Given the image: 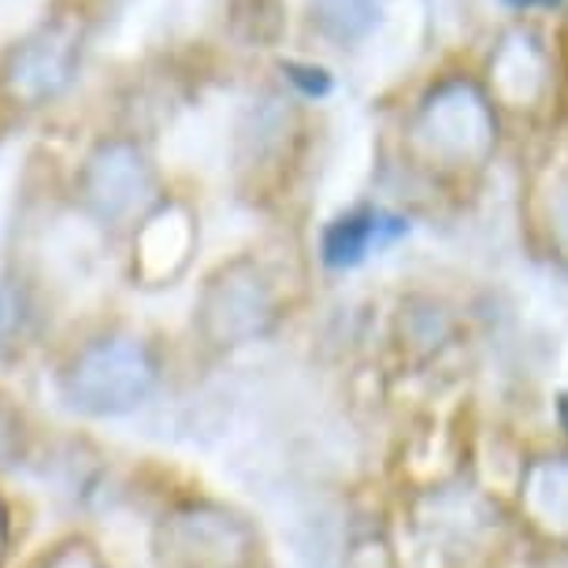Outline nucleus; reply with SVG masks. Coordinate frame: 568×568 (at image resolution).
<instances>
[{
	"label": "nucleus",
	"instance_id": "nucleus-3",
	"mask_svg": "<svg viewBox=\"0 0 568 568\" xmlns=\"http://www.w3.org/2000/svg\"><path fill=\"white\" fill-rule=\"evenodd\" d=\"M278 316H283V297L275 275L250 253L212 267L194 305L197 335L223 353L267 338Z\"/></svg>",
	"mask_w": 568,
	"mask_h": 568
},
{
	"label": "nucleus",
	"instance_id": "nucleus-8",
	"mask_svg": "<svg viewBox=\"0 0 568 568\" xmlns=\"http://www.w3.org/2000/svg\"><path fill=\"white\" fill-rule=\"evenodd\" d=\"M197 253V216L186 201L160 197L134 223L131 275L142 286H171Z\"/></svg>",
	"mask_w": 568,
	"mask_h": 568
},
{
	"label": "nucleus",
	"instance_id": "nucleus-15",
	"mask_svg": "<svg viewBox=\"0 0 568 568\" xmlns=\"http://www.w3.org/2000/svg\"><path fill=\"white\" fill-rule=\"evenodd\" d=\"M41 568H104V565H101V557H98V550H93V546L68 542V546H60V550L52 554Z\"/></svg>",
	"mask_w": 568,
	"mask_h": 568
},
{
	"label": "nucleus",
	"instance_id": "nucleus-16",
	"mask_svg": "<svg viewBox=\"0 0 568 568\" xmlns=\"http://www.w3.org/2000/svg\"><path fill=\"white\" fill-rule=\"evenodd\" d=\"M509 8H517V12H531V8H557L561 0H506Z\"/></svg>",
	"mask_w": 568,
	"mask_h": 568
},
{
	"label": "nucleus",
	"instance_id": "nucleus-12",
	"mask_svg": "<svg viewBox=\"0 0 568 568\" xmlns=\"http://www.w3.org/2000/svg\"><path fill=\"white\" fill-rule=\"evenodd\" d=\"M38 305L30 286L19 275H0V361L23 357L34 338Z\"/></svg>",
	"mask_w": 568,
	"mask_h": 568
},
{
	"label": "nucleus",
	"instance_id": "nucleus-14",
	"mask_svg": "<svg viewBox=\"0 0 568 568\" xmlns=\"http://www.w3.org/2000/svg\"><path fill=\"white\" fill-rule=\"evenodd\" d=\"M286 79H291L294 85H302L305 98H324V93L331 90V79L324 68H313V63H283Z\"/></svg>",
	"mask_w": 568,
	"mask_h": 568
},
{
	"label": "nucleus",
	"instance_id": "nucleus-13",
	"mask_svg": "<svg viewBox=\"0 0 568 568\" xmlns=\"http://www.w3.org/2000/svg\"><path fill=\"white\" fill-rule=\"evenodd\" d=\"M313 27L335 45H353L368 38L379 19V0H305Z\"/></svg>",
	"mask_w": 568,
	"mask_h": 568
},
{
	"label": "nucleus",
	"instance_id": "nucleus-7",
	"mask_svg": "<svg viewBox=\"0 0 568 568\" xmlns=\"http://www.w3.org/2000/svg\"><path fill=\"white\" fill-rule=\"evenodd\" d=\"M297 138H302V112L294 101L267 93L250 104L234 138V171L245 194L261 197L267 186L283 182L297 153Z\"/></svg>",
	"mask_w": 568,
	"mask_h": 568
},
{
	"label": "nucleus",
	"instance_id": "nucleus-2",
	"mask_svg": "<svg viewBox=\"0 0 568 568\" xmlns=\"http://www.w3.org/2000/svg\"><path fill=\"white\" fill-rule=\"evenodd\" d=\"M156 353L131 331H109L74 349L60 368V398L82 416H126L153 398Z\"/></svg>",
	"mask_w": 568,
	"mask_h": 568
},
{
	"label": "nucleus",
	"instance_id": "nucleus-17",
	"mask_svg": "<svg viewBox=\"0 0 568 568\" xmlns=\"http://www.w3.org/2000/svg\"><path fill=\"white\" fill-rule=\"evenodd\" d=\"M0 554H4V520H0Z\"/></svg>",
	"mask_w": 568,
	"mask_h": 568
},
{
	"label": "nucleus",
	"instance_id": "nucleus-11",
	"mask_svg": "<svg viewBox=\"0 0 568 568\" xmlns=\"http://www.w3.org/2000/svg\"><path fill=\"white\" fill-rule=\"evenodd\" d=\"M520 509L550 539H568V454L539 457L524 468Z\"/></svg>",
	"mask_w": 568,
	"mask_h": 568
},
{
	"label": "nucleus",
	"instance_id": "nucleus-5",
	"mask_svg": "<svg viewBox=\"0 0 568 568\" xmlns=\"http://www.w3.org/2000/svg\"><path fill=\"white\" fill-rule=\"evenodd\" d=\"M156 568H261V535L216 501H186L153 531Z\"/></svg>",
	"mask_w": 568,
	"mask_h": 568
},
{
	"label": "nucleus",
	"instance_id": "nucleus-1",
	"mask_svg": "<svg viewBox=\"0 0 568 568\" xmlns=\"http://www.w3.org/2000/svg\"><path fill=\"white\" fill-rule=\"evenodd\" d=\"M501 120L484 82L443 74L424 90L409 115V145L427 168L446 175L484 171L498 153Z\"/></svg>",
	"mask_w": 568,
	"mask_h": 568
},
{
	"label": "nucleus",
	"instance_id": "nucleus-10",
	"mask_svg": "<svg viewBox=\"0 0 568 568\" xmlns=\"http://www.w3.org/2000/svg\"><path fill=\"white\" fill-rule=\"evenodd\" d=\"M402 231V220H394L372 205L338 212L324 227V234H320V261L335 267V272H346V267H357L372 250H383L387 242H394Z\"/></svg>",
	"mask_w": 568,
	"mask_h": 568
},
{
	"label": "nucleus",
	"instance_id": "nucleus-9",
	"mask_svg": "<svg viewBox=\"0 0 568 568\" xmlns=\"http://www.w3.org/2000/svg\"><path fill=\"white\" fill-rule=\"evenodd\" d=\"M487 90L501 109H539L554 85L550 52L531 30H509L487 60Z\"/></svg>",
	"mask_w": 568,
	"mask_h": 568
},
{
	"label": "nucleus",
	"instance_id": "nucleus-6",
	"mask_svg": "<svg viewBox=\"0 0 568 568\" xmlns=\"http://www.w3.org/2000/svg\"><path fill=\"white\" fill-rule=\"evenodd\" d=\"M82 41L68 23H45L0 57V98L16 109H45L79 79Z\"/></svg>",
	"mask_w": 568,
	"mask_h": 568
},
{
	"label": "nucleus",
	"instance_id": "nucleus-4",
	"mask_svg": "<svg viewBox=\"0 0 568 568\" xmlns=\"http://www.w3.org/2000/svg\"><path fill=\"white\" fill-rule=\"evenodd\" d=\"M82 212L101 227H126L138 223L160 197V175L149 149L138 138L112 134L101 138L82 156L74 179Z\"/></svg>",
	"mask_w": 568,
	"mask_h": 568
}]
</instances>
